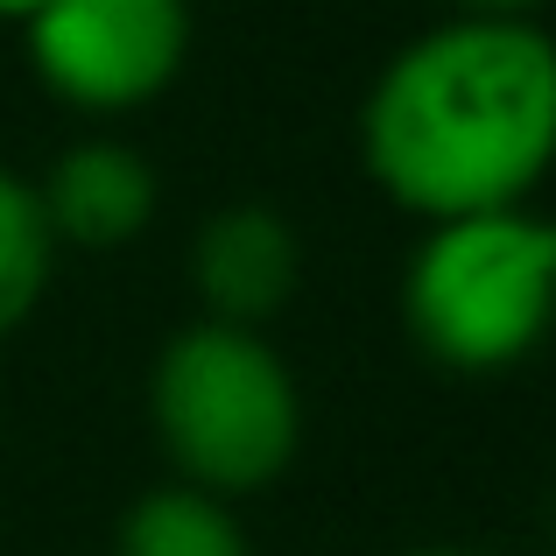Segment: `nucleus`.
Segmentation results:
<instances>
[{
	"instance_id": "nucleus-5",
	"label": "nucleus",
	"mask_w": 556,
	"mask_h": 556,
	"mask_svg": "<svg viewBox=\"0 0 556 556\" xmlns=\"http://www.w3.org/2000/svg\"><path fill=\"white\" fill-rule=\"evenodd\" d=\"M303 282V247L275 204H218L198 232H190V289H198L204 317L232 331H261L268 317L289 311Z\"/></svg>"
},
{
	"instance_id": "nucleus-8",
	"label": "nucleus",
	"mask_w": 556,
	"mask_h": 556,
	"mask_svg": "<svg viewBox=\"0 0 556 556\" xmlns=\"http://www.w3.org/2000/svg\"><path fill=\"white\" fill-rule=\"evenodd\" d=\"M50 268H56V232L42 218L36 184L0 169V339L28 325V311L50 289Z\"/></svg>"
},
{
	"instance_id": "nucleus-11",
	"label": "nucleus",
	"mask_w": 556,
	"mask_h": 556,
	"mask_svg": "<svg viewBox=\"0 0 556 556\" xmlns=\"http://www.w3.org/2000/svg\"><path fill=\"white\" fill-rule=\"evenodd\" d=\"M408 556H472V549H451V543H430V549H408Z\"/></svg>"
},
{
	"instance_id": "nucleus-1",
	"label": "nucleus",
	"mask_w": 556,
	"mask_h": 556,
	"mask_svg": "<svg viewBox=\"0 0 556 556\" xmlns=\"http://www.w3.org/2000/svg\"><path fill=\"white\" fill-rule=\"evenodd\" d=\"M359 163L402 212H515L556 163V36L451 14L388 56L359 106Z\"/></svg>"
},
{
	"instance_id": "nucleus-9",
	"label": "nucleus",
	"mask_w": 556,
	"mask_h": 556,
	"mask_svg": "<svg viewBox=\"0 0 556 556\" xmlns=\"http://www.w3.org/2000/svg\"><path fill=\"white\" fill-rule=\"evenodd\" d=\"M543 0H458V14H493V22H535Z\"/></svg>"
},
{
	"instance_id": "nucleus-6",
	"label": "nucleus",
	"mask_w": 556,
	"mask_h": 556,
	"mask_svg": "<svg viewBox=\"0 0 556 556\" xmlns=\"http://www.w3.org/2000/svg\"><path fill=\"white\" fill-rule=\"evenodd\" d=\"M36 198H42V218H50L56 247L113 254V247H135L149 232L155 204H163V184H155V163L135 141L92 135L56 155Z\"/></svg>"
},
{
	"instance_id": "nucleus-2",
	"label": "nucleus",
	"mask_w": 556,
	"mask_h": 556,
	"mask_svg": "<svg viewBox=\"0 0 556 556\" xmlns=\"http://www.w3.org/2000/svg\"><path fill=\"white\" fill-rule=\"evenodd\" d=\"M402 325L444 374H507L556 331V218L472 212L416 240Z\"/></svg>"
},
{
	"instance_id": "nucleus-10",
	"label": "nucleus",
	"mask_w": 556,
	"mask_h": 556,
	"mask_svg": "<svg viewBox=\"0 0 556 556\" xmlns=\"http://www.w3.org/2000/svg\"><path fill=\"white\" fill-rule=\"evenodd\" d=\"M50 0H0V22H36Z\"/></svg>"
},
{
	"instance_id": "nucleus-4",
	"label": "nucleus",
	"mask_w": 556,
	"mask_h": 556,
	"mask_svg": "<svg viewBox=\"0 0 556 556\" xmlns=\"http://www.w3.org/2000/svg\"><path fill=\"white\" fill-rule=\"evenodd\" d=\"M28 64L64 106L127 113L177 85L190 56V0H50L22 22Z\"/></svg>"
},
{
	"instance_id": "nucleus-3",
	"label": "nucleus",
	"mask_w": 556,
	"mask_h": 556,
	"mask_svg": "<svg viewBox=\"0 0 556 556\" xmlns=\"http://www.w3.org/2000/svg\"><path fill=\"white\" fill-rule=\"evenodd\" d=\"M149 422L184 486L232 501V493H261L289 472L303 444V394L289 359L261 331L198 317L155 353Z\"/></svg>"
},
{
	"instance_id": "nucleus-7",
	"label": "nucleus",
	"mask_w": 556,
	"mask_h": 556,
	"mask_svg": "<svg viewBox=\"0 0 556 556\" xmlns=\"http://www.w3.org/2000/svg\"><path fill=\"white\" fill-rule=\"evenodd\" d=\"M113 556H254V549H247V529L232 521L226 501L177 479V486H149L121 515Z\"/></svg>"
}]
</instances>
